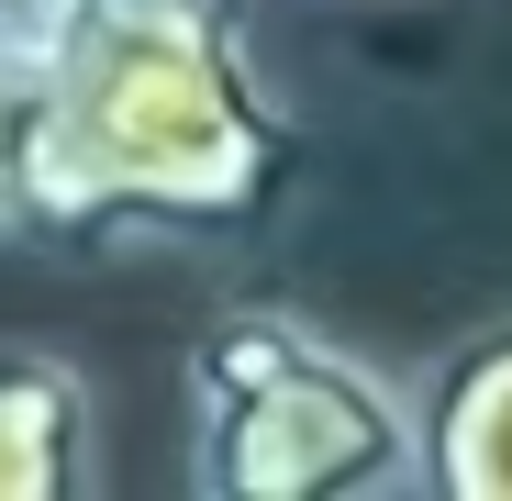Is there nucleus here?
Listing matches in <instances>:
<instances>
[{
  "instance_id": "f257e3e1",
  "label": "nucleus",
  "mask_w": 512,
  "mask_h": 501,
  "mask_svg": "<svg viewBox=\"0 0 512 501\" xmlns=\"http://www.w3.org/2000/svg\"><path fill=\"white\" fill-rule=\"evenodd\" d=\"M301 123L268 101L234 0H90L45 34L34 212L56 245H245L301 190Z\"/></svg>"
},
{
  "instance_id": "f03ea898",
  "label": "nucleus",
  "mask_w": 512,
  "mask_h": 501,
  "mask_svg": "<svg viewBox=\"0 0 512 501\" xmlns=\"http://www.w3.org/2000/svg\"><path fill=\"white\" fill-rule=\"evenodd\" d=\"M190 490L201 501H412L423 412L390 368L290 301H223L190 334Z\"/></svg>"
},
{
  "instance_id": "7ed1b4c3",
  "label": "nucleus",
  "mask_w": 512,
  "mask_h": 501,
  "mask_svg": "<svg viewBox=\"0 0 512 501\" xmlns=\"http://www.w3.org/2000/svg\"><path fill=\"white\" fill-rule=\"evenodd\" d=\"M423 490L435 501H512V323H479L423 368Z\"/></svg>"
},
{
  "instance_id": "20e7f679",
  "label": "nucleus",
  "mask_w": 512,
  "mask_h": 501,
  "mask_svg": "<svg viewBox=\"0 0 512 501\" xmlns=\"http://www.w3.org/2000/svg\"><path fill=\"white\" fill-rule=\"evenodd\" d=\"M101 457L90 379L56 346H0V501H78Z\"/></svg>"
},
{
  "instance_id": "39448f33",
  "label": "nucleus",
  "mask_w": 512,
  "mask_h": 501,
  "mask_svg": "<svg viewBox=\"0 0 512 501\" xmlns=\"http://www.w3.org/2000/svg\"><path fill=\"white\" fill-rule=\"evenodd\" d=\"M34 123H45V45L0 34V234L34 212Z\"/></svg>"
},
{
  "instance_id": "423d86ee",
  "label": "nucleus",
  "mask_w": 512,
  "mask_h": 501,
  "mask_svg": "<svg viewBox=\"0 0 512 501\" xmlns=\"http://www.w3.org/2000/svg\"><path fill=\"white\" fill-rule=\"evenodd\" d=\"M78 12H90V0H0V34H12V45H45V34H67Z\"/></svg>"
}]
</instances>
